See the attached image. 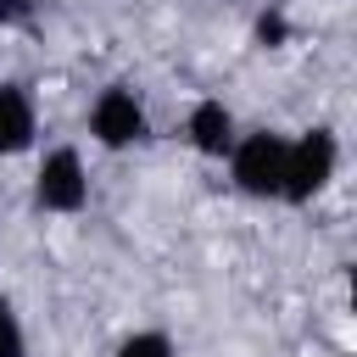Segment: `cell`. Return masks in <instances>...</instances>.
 Returning <instances> with one entry per match:
<instances>
[{"mask_svg":"<svg viewBox=\"0 0 357 357\" xmlns=\"http://www.w3.org/2000/svg\"><path fill=\"white\" fill-rule=\"evenodd\" d=\"M33 17V0H0V28H22Z\"/></svg>","mask_w":357,"mask_h":357,"instance_id":"cell-9","label":"cell"},{"mask_svg":"<svg viewBox=\"0 0 357 357\" xmlns=\"http://www.w3.org/2000/svg\"><path fill=\"white\" fill-rule=\"evenodd\" d=\"M0 357H28V329H22V312L0 296Z\"/></svg>","mask_w":357,"mask_h":357,"instance_id":"cell-8","label":"cell"},{"mask_svg":"<svg viewBox=\"0 0 357 357\" xmlns=\"http://www.w3.org/2000/svg\"><path fill=\"white\" fill-rule=\"evenodd\" d=\"M33 206L50 218H78L89 206V167L78 145H50L33 167Z\"/></svg>","mask_w":357,"mask_h":357,"instance_id":"cell-4","label":"cell"},{"mask_svg":"<svg viewBox=\"0 0 357 357\" xmlns=\"http://www.w3.org/2000/svg\"><path fill=\"white\" fill-rule=\"evenodd\" d=\"M84 128H89V139H95L100 151L117 156V151H134V145L151 139V112H145L139 89H128V84H106V89L89 100Z\"/></svg>","mask_w":357,"mask_h":357,"instance_id":"cell-3","label":"cell"},{"mask_svg":"<svg viewBox=\"0 0 357 357\" xmlns=\"http://www.w3.org/2000/svg\"><path fill=\"white\" fill-rule=\"evenodd\" d=\"M284 139L279 128H240L229 162V184L245 201H279V178H284Z\"/></svg>","mask_w":357,"mask_h":357,"instance_id":"cell-2","label":"cell"},{"mask_svg":"<svg viewBox=\"0 0 357 357\" xmlns=\"http://www.w3.org/2000/svg\"><path fill=\"white\" fill-rule=\"evenodd\" d=\"M184 139H190V151H195V156H206V162H223V156L234 151V139H240V123H234L229 100H218V95H201V100L184 112Z\"/></svg>","mask_w":357,"mask_h":357,"instance_id":"cell-5","label":"cell"},{"mask_svg":"<svg viewBox=\"0 0 357 357\" xmlns=\"http://www.w3.org/2000/svg\"><path fill=\"white\" fill-rule=\"evenodd\" d=\"M340 173V139L335 128H301L296 139H284V178H279V201L284 206H307L318 201Z\"/></svg>","mask_w":357,"mask_h":357,"instance_id":"cell-1","label":"cell"},{"mask_svg":"<svg viewBox=\"0 0 357 357\" xmlns=\"http://www.w3.org/2000/svg\"><path fill=\"white\" fill-rule=\"evenodd\" d=\"M33 145H39V106L28 84L0 78V156H22Z\"/></svg>","mask_w":357,"mask_h":357,"instance_id":"cell-6","label":"cell"},{"mask_svg":"<svg viewBox=\"0 0 357 357\" xmlns=\"http://www.w3.org/2000/svg\"><path fill=\"white\" fill-rule=\"evenodd\" d=\"M112 357H178V346H173V335L167 329H134V335H123L117 340V351Z\"/></svg>","mask_w":357,"mask_h":357,"instance_id":"cell-7","label":"cell"}]
</instances>
